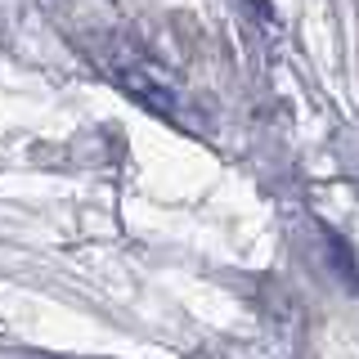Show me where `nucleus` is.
<instances>
[{"mask_svg":"<svg viewBox=\"0 0 359 359\" xmlns=\"http://www.w3.org/2000/svg\"><path fill=\"white\" fill-rule=\"evenodd\" d=\"M95 59H99V67H104L108 81L117 90H126L140 108H149L153 117H162V121H180L175 90L153 72L149 59H144L140 50H130L126 41H104V45H95Z\"/></svg>","mask_w":359,"mask_h":359,"instance_id":"obj_1","label":"nucleus"},{"mask_svg":"<svg viewBox=\"0 0 359 359\" xmlns=\"http://www.w3.org/2000/svg\"><path fill=\"white\" fill-rule=\"evenodd\" d=\"M247 5H261V9H265V0H247Z\"/></svg>","mask_w":359,"mask_h":359,"instance_id":"obj_2","label":"nucleus"}]
</instances>
